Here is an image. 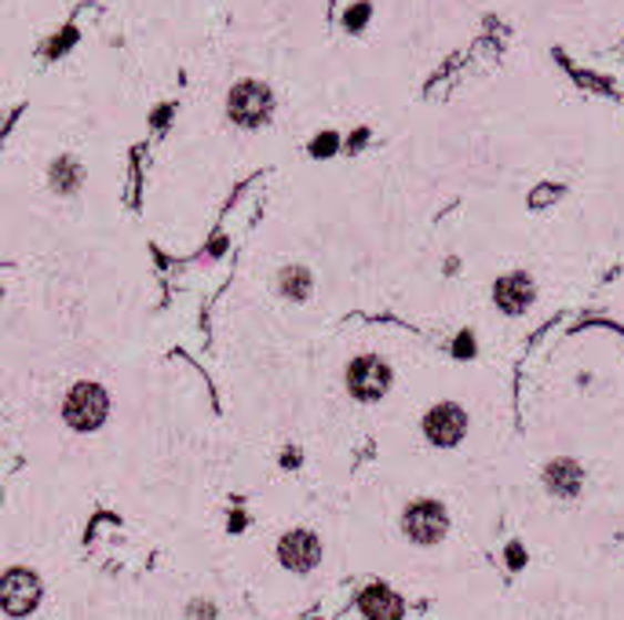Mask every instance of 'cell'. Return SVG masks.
<instances>
[{
	"label": "cell",
	"instance_id": "cell-1",
	"mask_svg": "<svg viewBox=\"0 0 624 620\" xmlns=\"http://www.w3.org/2000/svg\"><path fill=\"white\" fill-rule=\"evenodd\" d=\"M110 413V394L99 383H78L67 402H62V420L73 431H95Z\"/></svg>",
	"mask_w": 624,
	"mask_h": 620
},
{
	"label": "cell",
	"instance_id": "cell-2",
	"mask_svg": "<svg viewBox=\"0 0 624 620\" xmlns=\"http://www.w3.org/2000/svg\"><path fill=\"white\" fill-rule=\"evenodd\" d=\"M270 110H274V95L264 81H242V84H234L227 95V114L234 124H242V128H259V124H267Z\"/></svg>",
	"mask_w": 624,
	"mask_h": 620
},
{
	"label": "cell",
	"instance_id": "cell-3",
	"mask_svg": "<svg viewBox=\"0 0 624 620\" xmlns=\"http://www.w3.org/2000/svg\"><path fill=\"white\" fill-rule=\"evenodd\" d=\"M391 388V365L380 354H361L347 365V391L358 402H380Z\"/></svg>",
	"mask_w": 624,
	"mask_h": 620
},
{
	"label": "cell",
	"instance_id": "cell-4",
	"mask_svg": "<svg viewBox=\"0 0 624 620\" xmlns=\"http://www.w3.org/2000/svg\"><path fill=\"white\" fill-rule=\"evenodd\" d=\"M402 529H406V537L420 544V548H431V544H439L446 537V529H449V515H446V507L439 500H413L406 507V515H402Z\"/></svg>",
	"mask_w": 624,
	"mask_h": 620
},
{
	"label": "cell",
	"instance_id": "cell-5",
	"mask_svg": "<svg viewBox=\"0 0 624 620\" xmlns=\"http://www.w3.org/2000/svg\"><path fill=\"white\" fill-rule=\"evenodd\" d=\"M423 434H428V442L439 445V450H453L468 434V413L457 402L434 405L431 413L423 416Z\"/></svg>",
	"mask_w": 624,
	"mask_h": 620
},
{
	"label": "cell",
	"instance_id": "cell-6",
	"mask_svg": "<svg viewBox=\"0 0 624 620\" xmlns=\"http://www.w3.org/2000/svg\"><path fill=\"white\" fill-rule=\"evenodd\" d=\"M278 558L285 569H293V574H310V569L321 562V540L310 529H293L282 537Z\"/></svg>",
	"mask_w": 624,
	"mask_h": 620
},
{
	"label": "cell",
	"instance_id": "cell-7",
	"mask_svg": "<svg viewBox=\"0 0 624 620\" xmlns=\"http://www.w3.org/2000/svg\"><path fill=\"white\" fill-rule=\"evenodd\" d=\"M37 599H41V580H37L30 569H11L4 577V585H0V602H4V610L11 617H27Z\"/></svg>",
	"mask_w": 624,
	"mask_h": 620
},
{
	"label": "cell",
	"instance_id": "cell-8",
	"mask_svg": "<svg viewBox=\"0 0 624 620\" xmlns=\"http://www.w3.org/2000/svg\"><path fill=\"white\" fill-rule=\"evenodd\" d=\"M493 303L501 307L504 314H522V310L533 303L530 275H522V270H515V275H504L501 281L493 285Z\"/></svg>",
	"mask_w": 624,
	"mask_h": 620
},
{
	"label": "cell",
	"instance_id": "cell-9",
	"mask_svg": "<svg viewBox=\"0 0 624 620\" xmlns=\"http://www.w3.org/2000/svg\"><path fill=\"white\" fill-rule=\"evenodd\" d=\"M358 606H361V613H366L369 620H402V610H406L402 599H398L395 591H387L383 585L361 591Z\"/></svg>",
	"mask_w": 624,
	"mask_h": 620
},
{
	"label": "cell",
	"instance_id": "cell-10",
	"mask_svg": "<svg viewBox=\"0 0 624 620\" xmlns=\"http://www.w3.org/2000/svg\"><path fill=\"white\" fill-rule=\"evenodd\" d=\"M544 482H548V489H552V493H559V496H573V493L581 489L584 471H581V464H573V461H555V464H548Z\"/></svg>",
	"mask_w": 624,
	"mask_h": 620
},
{
	"label": "cell",
	"instance_id": "cell-11",
	"mask_svg": "<svg viewBox=\"0 0 624 620\" xmlns=\"http://www.w3.org/2000/svg\"><path fill=\"white\" fill-rule=\"evenodd\" d=\"M278 289L289 296V300H307V296H310V275L304 267H285L278 275Z\"/></svg>",
	"mask_w": 624,
	"mask_h": 620
},
{
	"label": "cell",
	"instance_id": "cell-12",
	"mask_svg": "<svg viewBox=\"0 0 624 620\" xmlns=\"http://www.w3.org/2000/svg\"><path fill=\"white\" fill-rule=\"evenodd\" d=\"M78 183H81L78 161H73V157H59L55 165H52V186H55L59 194H73V190H78Z\"/></svg>",
	"mask_w": 624,
	"mask_h": 620
}]
</instances>
